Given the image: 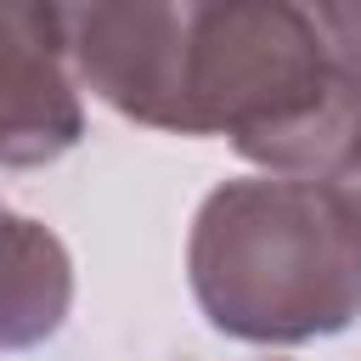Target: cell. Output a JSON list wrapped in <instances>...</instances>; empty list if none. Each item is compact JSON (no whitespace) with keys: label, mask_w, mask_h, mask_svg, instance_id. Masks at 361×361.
<instances>
[{"label":"cell","mask_w":361,"mask_h":361,"mask_svg":"<svg viewBox=\"0 0 361 361\" xmlns=\"http://www.w3.org/2000/svg\"><path fill=\"white\" fill-rule=\"evenodd\" d=\"M68 56L113 113L169 135H231L259 158L333 90L305 6H62Z\"/></svg>","instance_id":"obj_1"},{"label":"cell","mask_w":361,"mask_h":361,"mask_svg":"<svg viewBox=\"0 0 361 361\" xmlns=\"http://www.w3.org/2000/svg\"><path fill=\"white\" fill-rule=\"evenodd\" d=\"M192 293L226 338L305 344L361 316V209L305 175H248L203 197L186 237Z\"/></svg>","instance_id":"obj_2"},{"label":"cell","mask_w":361,"mask_h":361,"mask_svg":"<svg viewBox=\"0 0 361 361\" xmlns=\"http://www.w3.org/2000/svg\"><path fill=\"white\" fill-rule=\"evenodd\" d=\"M85 130L62 6H0V169L62 158Z\"/></svg>","instance_id":"obj_3"},{"label":"cell","mask_w":361,"mask_h":361,"mask_svg":"<svg viewBox=\"0 0 361 361\" xmlns=\"http://www.w3.org/2000/svg\"><path fill=\"white\" fill-rule=\"evenodd\" d=\"M316 28L333 51V90L254 164H265V175L327 180L361 209V6H316Z\"/></svg>","instance_id":"obj_4"},{"label":"cell","mask_w":361,"mask_h":361,"mask_svg":"<svg viewBox=\"0 0 361 361\" xmlns=\"http://www.w3.org/2000/svg\"><path fill=\"white\" fill-rule=\"evenodd\" d=\"M73 305V259L39 220L0 203V350L39 344Z\"/></svg>","instance_id":"obj_5"}]
</instances>
